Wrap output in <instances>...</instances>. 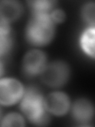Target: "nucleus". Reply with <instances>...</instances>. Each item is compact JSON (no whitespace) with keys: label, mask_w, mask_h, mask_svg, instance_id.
I'll list each match as a JSON object with an SVG mask.
<instances>
[{"label":"nucleus","mask_w":95,"mask_h":127,"mask_svg":"<svg viewBox=\"0 0 95 127\" xmlns=\"http://www.w3.org/2000/svg\"><path fill=\"white\" fill-rule=\"evenodd\" d=\"M22 112L29 120L38 126L46 125L49 120L46 106L40 91L34 87L27 89L21 103Z\"/></svg>","instance_id":"nucleus-1"},{"label":"nucleus","mask_w":95,"mask_h":127,"mask_svg":"<svg viewBox=\"0 0 95 127\" xmlns=\"http://www.w3.org/2000/svg\"><path fill=\"white\" fill-rule=\"evenodd\" d=\"M54 34V22L49 15H33L28 24L26 38L34 45L49 43Z\"/></svg>","instance_id":"nucleus-2"},{"label":"nucleus","mask_w":95,"mask_h":127,"mask_svg":"<svg viewBox=\"0 0 95 127\" xmlns=\"http://www.w3.org/2000/svg\"><path fill=\"white\" fill-rule=\"evenodd\" d=\"M69 67L63 62H55L47 66L41 72L43 82L51 87H59L69 77Z\"/></svg>","instance_id":"nucleus-3"},{"label":"nucleus","mask_w":95,"mask_h":127,"mask_svg":"<svg viewBox=\"0 0 95 127\" xmlns=\"http://www.w3.org/2000/svg\"><path fill=\"white\" fill-rule=\"evenodd\" d=\"M23 95L21 83L14 79H4L0 83V102L9 106L17 102Z\"/></svg>","instance_id":"nucleus-4"},{"label":"nucleus","mask_w":95,"mask_h":127,"mask_svg":"<svg viewBox=\"0 0 95 127\" xmlns=\"http://www.w3.org/2000/svg\"><path fill=\"white\" fill-rule=\"evenodd\" d=\"M46 57L44 53L33 50L28 53L23 61V69L29 75H35L41 73L45 68Z\"/></svg>","instance_id":"nucleus-5"},{"label":"nucleus","mask_w":95,"mask_h":127,"mask_svg":"<svg viewBox=\"0 0 95 127\" xmlns=\"http://www.w3.org/2000/svg\"><path fill=\"white\" fill-rule=\"evenodd\" d=\"M46 109L55 115L64 114L69 108V98L62 92L50 94L45 100Z\"/></svg>","instance_id":"nucleus-6"},{"label":"nucleus","mask_w":95,"mask_h":127,"mask_svg":"<svg viewBox=\"0 0 95 127\" xmlns=\"http://www.w3.org/2000/svg\"><path fill=\"white\" fill-rule=\"evenodd\" d=\"M73 114L78 122H88L94 115V106L86 99H79L74 105Z\"/></svg>","instance_id":"nucleus-7"},{"label":"nucleus","mask_w":95,"mask_h":127,"mask_svg":"<svg viewBox=\"0 0 95 127\" xmlns=\"http://www.w3.org/2000/svg\"><path fill=\"white\" fill-rule=\"evenodd\" d=\"M22 6L20 3L15 1H2L0 4L1 20L6 22L17 19L22 13Z\"/></svg>","instance_id":"nucleus-8"},{"label":"nucleus","mask_w":95,"mask_h":127,"mask_svg":"<svg viewBox=\"0 0 95 127\" xmlns=\"http://www.w3.org/2000/svg\"><path fill=\"white\" fill-rule=\"evenodd\" d=\"M81 45L86 54L95 58V28H90L83 33Z\"/></svg>","instance_id":"nucleus-9"},{"label":"nucleus","mask_w":95,"mask_h":127,"mask_svg":"<svg viewBox=\"0 0 95 127\" xmlns=\"http://www.w3.org/2000/svg\"><path fill=\"white\" fill-rule=\"evenodd\" d=\"M33 15H49L56 4L55 1H32L29 2Z\"/></svg>","instance_id":"nucleus-10"},{"label":"nucleus","mask_w":95,"mask_h":127,"mask_svg":"<svg viewBox=\"0 0 95 127\" xmlns=\"http://www.w3.org/2000/svg\"><path fill=\"white\" fill-rule=\"evenodd\" d=\"M2 126H24V120L18 114H10L2 121Z\"/></svg>","instance_id":"nucleus-11"},{"label":"nucleus","mask_w":95,"mask_h":127,"mask_svg":"<svg viewBox=\"0 0 95 127\" xmlns=\"http://www.w3.org/2000/svg\"><path fill=\"white\" fill-rule=\"evenodd\" d=\"M82 17L85 21L91 25H95V3L90 2L82 9Z\"/></svg>","instance_id":"nucleus-12"},{"label":"nucleus","mask_w":95,"mask_h":127,"mask_svg":"<svg viewBox=\"0 0 95 127\" xmlns=\"http://www.w3.org/2000/svg\"><path fill=\"white\" fill-rule=\"evenodd\" d=\"M11 46V39L7 35H1V55L2 56L4 53L9 51Z\"/></svg>","instance_id":"nucleus-13"},{"label":"nucleus","mask_w":95,"mask_h":127,"mask_svg":"<svg viewBox=\"0 0 95 127\" xmlns=\"http://www.w3.org/2000/svg\"><path fill=\"white\" fill-rule=\"evenodd\" d=\"M64 13L61 10H55L51 14V18L54 22H61L64 20Z\"/></svg>","instance_id":"nucleus-14"},{"label":"nucleus","mask_w":95,"mask_h":127,"mask_svg":"<svg viewBox=\"0 0 95 127\" xmlns=\"http://www.w3.org/2000/svg\"><path fill=\"white\" fill-rule=\"evenodd\" d=\"M0 31H1V35H7L9 34L10 28L8 26V22L1 20V24H0Z\"/></svg>","instance_id":"nucleus-15"}]
</instances>
